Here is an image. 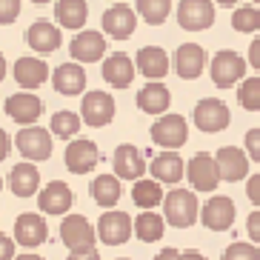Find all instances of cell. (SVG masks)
Listing matches in <instances>:
<instances>
[{
    "label": "cell",
    "instance_id": "obj_1",
    "mask_svg": "<svg viewBox=\"0 0 260 260\" xmlns=\"http://www.w3.org/2000/svg\"><path fill=\"white\" fill-rule=\"evenodd\" d=\"M163 214H166V223H172L175 229H189L200 214L194 191L191 189H172L163 198Z\"/></svg>",
    "mask_w": 260,
    "mask_h": 260
},
{
    "label": "cell",
    "instance_id": "obj_2",
    "mask_svg": "<svg viewBox=\"0 0 260 260\" xmlns=\"http://www.w3.org/2000/svg\"><path fill=\"white\" fill-rule=\"evenodd\" d=\"M246 66H249V63H246L237 52H232V49H223V52H217V54L212 57V63H209L212 83L220 86V89H229V86L240 83V80L246 77Z\"/></svg>",
    "mask_w": 260,
    "mask_h": 260
},
{
    "label": "cell",
    "instance_id": "obj_3",
    "mask_svg": "<svg viewBox=\"0 0 260 260\" xmlns=\"http://www.w3.org/2000/svg\"><path fill=\"white\" fill-rule=\"evenodd\" d=\"M152 140L157 146H163L166 152H175L189 140V123L183 115H160L152 123Z\"/></svg>",
    "mask_w": 260,
    "mask_h": 260
},
{
    "label": "cell",
    "instance_id": "obj_4",
    "mask_svg": "<svg viewBox=\"0 0 260 260\" xmlns=\"http://www.w3.org/2000/svg\"><path fill=\"white\" fill-rule=\"evenodd\" d=\"M94 232H98L100 243L123 246L132 235H135V220H132L126 212H120V209H109V212L100 214L98 229H94Z\"/></svg>",
    "mask_w": 260,
    "mask_h": 260
},
{
    "label": "cell",
    "instance_id": "obj_5",
    "mask_svg": "<svg viewBox=\"0 0 260 260\" xmlns=\"http://www.w3.org/2000/svg\"><path fill=\"white\" fill-rule=\"evenodd\" d=\"M15 146L29 163L49 160V154H52V132L40 129V126H23V129L17 132Z\"/></svg>",
    "mask_w": 260,
    "mask_h": 260
},
{
    "label": "cell",
    "instance_id": "obj_6",
    "mask_svg": "<svg viewBox=\"0 0 260 260\" xmlns=\"http://www.w3.org/2000/svg\"><path fill=\"white\" fill-rule=\"evenodd\" d=\"M191 120H194V126H198L200 132H206V135H217V132H223L232 123V115H229V106H226L223 100L203 98L198 106H194Z\"/></svg>",
    "mask_w": 260,
    "mask_h": 260
},
{
    "label": "cell",
    "instance_id": "obj_7",
    "mask_svg": "<svg viewBox=\"0 0 260 260\" xmlns=\"http://www.w3.org/2000/svg\"><path fill=\"white\" fill-rule=\"evenodd\" d=\"M80 120L89 123L92 129H100V126H109L115 120V98L109 92H86L83 103H80Z\"/></svg>",
    "mask_w": 260,
    "mask_h": 260
},
{
    "label": "cell",
    "instance_id": "obj_8",
    "mask_svg": "<svg viewBox=\"0 0 260 260\" xmlns=\"http://www.w3.org/2000/svg\"><path fill=\"white\" fill-rule=\"evenodd\" d=\"M94 237L98 232L92 229V223L83 214H66L60 223V240L63 246H69V252H86L94 249Z\"/></svg>",
    "mask_w": 260,
    "mask_h": 260
},
{
    "label": "cell",
    "instance_id": "obj_9",
    "mask_svg": "<svg viewBox=\"0 0 260 260\" xmlns=\"http://www.w3.org/2000/svg\"><path fill=\"white\" fill-rule=\"evenodd\" d=\"M186 177L194 191H214L220 183V172H217V163H214L212 154L198 152L186 163Z\"/></svg>",
    "mask_w": 260,
    "mask_h": 260
},
{
    "label": "cell",
    "instance_id": "obj_10",
    "mask_svg": "<svg viewBox=\"0 0 260 260\" xmlns=\"http://www.w3.org/2000/svg\"><path fill=\"white\" fill-rule=\"evenodd\" d=\"M177 23L186 31H203L214 23L212 0H180L177 6Z\"/></svg>",
    "mask_w": 260,
    "mask_h": 260
},
{
    "label": "cell",
    "instance_id": "obj_11",
    "mask_svg": "<svg viewBox=\"0 0 260 260\" xmlns=\"http://www.w3.org/2000/svg\"><path fill=\"white\" fill-rule=\"evenodd\" d=\"M3 109H6V115L15 123H20V126H35L40 120V115H43V100L31 92H17L12 98H6Z\"/></svg>",
    "mask_w": 260,
    "mask_h": 260
},
{
    "label": "cell",
    "instance_id": "obj_12",
    "mask_svg": "<svg viewBox=\"0 0 260 260\" xmlns=\"http://www.w3.org/2000/svg\"><path fill=\"white\" fill-rule=\"evenodd\" d=\"M100 160V152L94 140L89 138H77V140H69L66 146V169L72 175H89Z\"/></svg>",
    "mask_w": 260,
    "mask_h": 260
},
{
    "label": "cell",
    "instance_id": "obj_13",
    "mask_svg": "<svg viewBox=\"0 0 260 260\" xmlns=\"http://www.w3.org/2000/svg\"><path fill=\"white\" fill-rule=\"evenodd\" d=\"M69 52L77 63H98L100 57L106 54V38H103V31L83 29L72 38Z\"/></svg>",
    "mask_w": 260,
    "mask_h": 260
},
{
    "label": "cell",
    "instance_id": "obj_14",
    "mask_svg": "<svg viewBox=\"0 0 260 260\" xmlns=\"http://www.w3.org/2000/svg\"><path fill=\"white\" fill-rule=\"evenodd\" d=\"M138 26V17H135V9L126 6V3H115L103 12V35L115 40H126L132 38V31Z\"/></svg>",
    "mask_w": 260,
    "mask_h": 260
},
{
    "label": "cell",
    "instance_id": "obj_15",
    "mask_svg": "<svg viewBox=\"0 0 260 260\" xmlns=\"http://www.w3.org/2000/svg\"><path fill=\"white\" fill-rule=\"evenodd\" d=\"M217 172H220V180L226 183H237V180H243L249 175V154L243 149H237V146H223L217 149Z\"/></svg>",
    "mask_w": 260,
    "mask_h": 260
},
{
    "label": "cell",
    "instance_id": "obj_16",
    "mask_svg": "<svg viewBox=\"0 0 260 260\" xmlns=\"http://www.w3.org/2000/svg\"><path fill=\"white\" fill-rule=\"evenodd\" d=\"M235 203H232V198H223V194H217V198L206 200V206L200 209V220H203V226L212 232H226L232 229V223H235Z\"/></svg>",
    "mask_w": 260,
    "mask_h": 260
},
{
    "label": "cell",
    "instance_id": "obj_17",
    "mask_svg": "<svg viewBox=\"0 0 260 260\" xmlns=\"http://www.w3.org/2000/svg\"><path fill=\"white\" fill-rule=\"evenodd\" d=\"M46 237H49V229L40 214H31V212L17 214V220H15V243L17 246L35 249V246L46 243Z\"/></svg>",
    "mask_w": 260,
    "mask_h": 260
},
{
    "label": "cell",
    "instance_id": "obj_18",
    "mask_svg": "<svg viewBox=\"0 0 260 260\" xmlns=\"http://www.w3.org/2000/svg\"><path fill=\"white\" fill-rule=\"evenodd\" d=\"M112 166H115V175L120 180H140L146 175V160H143V152L138 146L132 143H123L115 149V157H112Z\"/></svg>",
    "mask_w": 260,
    "mask_h": 260
},
{
    "label": "cell",
    "instance_id": "obj_19",
    "mask_svg": "<svg viewBox=\"0 0 260 260\" xmlns=\"http://www.w3.org/2000/svg\"><path fill=\"white\" fill-rule=\"evenodd\" d=\"M72 200H75V194H72L69 183H63V180H52L38 191V206L43 214H66L72 209Z\"/></svg>",
    "mask_w": 260,
    "mask_h": 260
},
{
    "label": "cell",
    "instance_id": "obj_20",
    "mask_svg": "<svg viewBox=\"0 0 260 260\" xmlns=\"http://www.w3.org/2000/svg\"><path fill=\"white\" fill-rule=\"evenodd\" d=\"M12 75H15V83L23 92H35L38 86H43L49 80V66L40 57H17Z\"/></svg>",
    "mask_w": 260,
    "mask_h": 260
},
{
    "label": "cell",
    "instance_id": "obj_21",
    "mask_svg": "<svg viewBox=\"0 0 260 260\" xmlns=\"http://www.w3.org/2000/svg\"><path fill=\"white\" fill-rule=\"evenodd\" d=\"M203 69H206V52H203V46H198V43H183V46H177V52H175L177 77L194 80V77L203 75Z\"/></svg>",
    "mask_w": 260,
    "mask_h": 260
},
{
    "label": "cell",
    "instance_id": "obj_22",
    "mask_svg": "<svg viewBox=\"0 0 260 260\" xmlns=\"http://www.w3.org/2000/svg\"><path fill=\"white\" fill-rule=\"evenodd\" d=\"M26 43H29L35 52L40 54H52L60 49L63 43V35L60 29L54 23H49V20H38V23H31L29 29H26Z\"/></svg>",
    "mask_w": 260,
    "mask_h": 260
},
{
    "label": "cell",
    "instance_id": "obj_23",
    "mask_svg": "<svg viewBox=\"0 0 260 260\" xmlns=\"http://www.w3.org/2000/svg\"><path fill=\"white\" fill-rule=\"evenodd\" d=\"M103 80H106L109 86H115V89H126V86H132V80H135V63H132L129 54L123 52H115L109 54L106 63H103Z\"/></svg>",
    "mask_w": 260,
    "mask_h": 260
},
{
    "label": "cell",
    "instance_id": "obj_24",
    "mask_svg": "<svg viewBox=\"0 0 260 260\" xmlns=\"http://www.w3.org/2000/svg\"><path fill=\"white\" fill-rule=\"evenodd\" d=\"M52 86L66 98H77L86 89V72L80 63H63L52 75Z\"/></svg>",
    "mask_w": 260,
    "mask_h": 260
},
{
    "label": "cell",
    "instance_id": "obj_25",
    "mask_svg": "<svg viewBox=\"0 0 260 260\" xmlns=\"http://www.w3.org/2000/svg\"><path fill=\"white\" fill-rule=\"evenodd\" d=\"M135 69L149 80H163L169 72V54L160 46H143L135 57Z\"/></svg>",
    "mask_w": 260,
    "mask_h": 260
},
{
    "label": "cell",
    "instance_id": "obj_26",
    "mask_svg": "<svg viewBox=\"0 0 260 260\" xmlns=\"http://www.w3.org/2000/svg\"><path fill=\"white\" fill-rule=\"evenodd\" d=\"M9 189L15 191L17 198H31L40 191V172L35 163L23 160L17 163L12 172H9Z\"/></svg>",
    "mask_w": 260,
    "mask_h": 260
},
{
    "label": "cell",
    "instance_id": "obj_27",
    "mask_svg": "<svg viewBox=\"0 0 260 260\" xmlns=\"http://www.w3.org/2000/svg\"><path fill=\"white\" fill-rule=\"evenodd\" d=\"M149 172H152V180L175 186V183H180V180H183L186 166H183V157H180V154L163 152V154H157V157L149 163Z\"/></svg>",
    "mask_w": 260,
    "mask_h": 260
},
{
    "label": "cell",
    "instance_id": "obj_28",
    "mask_svg": "<svg viewBox=\"0 0 260 260\" xmlns=\"http://www.w3.org/2000/svg\"><path fill=\"white\" fill-rule=\"evenodd\" d=\"M169 106H172V92H169L163 83L152 80V83H146L143 89L138 92V109H143L146 115H166Z\"/></svg>",
    "mask_w": 260,
    "mask_h": 260
},
{
    "label": "cell",
    "instance_id": "obj_29",
    "mask_svg": "<svg viewBox=\"0 0 260 260\" xmlns=\"http://www.w3.org/2000/svg\"><path fill=\"white\" fill-rule=\"evenodd\" d=\"M89 191H92V200L98 203V206L115 209L117 200H120V194H123L120 177L117 175H98L92 180V186H89Z\"/></svg>",
    "mask_w": 260,
    "mask_h": 260
},
{
    "label": "cell",
    "instance_id": "obj_30",
    "mask_svg": "<svg viewBox=\"0 0 260 260\" xmlns=\"http://www.w3.org/2000/svg\"><path fill=\"white\" fill-rule=\"evenodd\" d=\"M54 17H57V23L63 29H83L86 20H89V6H86V0H57V6H54Z\"/></svg>",
    "mask_w": 260,
    "mask_h": 260
},
{
    "label": "cell",
    "instance_id": "obj_31",
    "mask_svg": "<svg viewBox=\"0 0 260 260\" xmlns=\"http://www.w3.org/2000/svg\"><path fill=\"white\" fill-rule=\"evenodd\" d=\"M163 189L157 180H152V177H140V180H135V186H132V200H135V206H140L143 212H152L154 206H160L163 203Z\"/></svg>",
    "mask_w": 260,
    "mask_h": 260
},
{
    "label": "cell",
    "instance_id": "obj_32",
    "mask_svg": "<svg viewBox=\"0 0 260 260\" xmlns=\"http://www.w3.org/2000/svg\"><path fill=\"white\" fill-rule=\"evenodd\" d=\"M163 232H166V220H163L160 214H154V212L138 214V220H135V235H138V240H143V243H157L163 237Z\"/></svg>",
    "mask_w": 260,
    "mask_h": 260
},
{
    "label": "cell",
    "instance_id": "obj_33",
    "mask_svg": "<svg viewBox=\"0 0 260 260\" xmlns=\"http://www.w3.org/2000/svg\"><path fill=\"white\" fill-rule=\"evenodd\" d=\"M80 126H83L80 115H77V112H69V109H63V112H54V115H52L49 132H54V135L63 138V140H72L77 132H80Z\"/></svg>",
    "mask_w": 260,
    "mask_h": 260
},
{
    "label": "cell",
    "instance_id": "obj_34",
    "mask_svg": "<svg viewBox=\"0 0 260 260\" xmlns=\"http://www.w3.org/2000/svg\"><path fill=\"white\" fill-rule=\"evenodd\" d=\"M135 9L149 26H160L172 12V0H138Z\"/></svg>",
    "mask_w": 260,
    "mask_h": 260
},
{
    "label": "cell",
    "instance_id": "obj_35",
    "mask_svg": "<svg viewBox=\"0 0 260 260\" xmlns=\"http://www.w3.org/2000/svg\"><path fill=\"white\" fill-rule=\"evenodd\" d=\"M237 103L246 112H260V77H243L237 86Z\"/></svg>",
    "mask_w": 260,
    "mask_h": 260
},
{
    "label": "cell",
    "instance_id": "obj_36",
    "mask_svg": "<svg viewBox=\"0 0 260 260\" xmlns=\"http://www.w3.org/2000/svg\"><path fill=\"white\" fill-rule=\"evenodd\" d=\"M232 29L243 31V35L260 31V9L257 6H237L235 15H232Z\"/></svg>",
    "mask_w": 260,
    "mask_h": 260
},
{
    "label": "cell",
    "instance_id": "obj_37",
    "mask_svg": "<svg viewBox=\"0 0 260 260\" xmlns=\"http://www.w3.org/2000/svg\"><path fill=\"white\" fill-rule=\"evenodd\" d=\"M220 260H260V249L252 243H232Z\"/></svg>",
    "mask_w": 260,
    "mask_h": 260
},
{
    "label": "cell",
    "instance_id": "obj_38",
    "mask_svg": "<svg viewBox=\"0 0 260 260\" xmlns=\"http://www.w3.org/2000/svg\"><path fill=\"white\" fill-rule=\"evenodd\" d=\"M20 17V0H0V23L9 26Z\"/></svg>",
    "mask_w": 260,
    "mask_h": 260
},
{
    "label": "cell",
    "instance_id": "obj_39",
    "mask_svg": "<svg viewBox=\"0 0 260 260\" xmlns=\"http://www.w3.org/2000/svg\"><path fill=\"white\" fill-rule=\"evenodd\" d=\"M246 154H249L254 163H260V129L246 132Z\"/></svg>",
    "mask_w": 260,
    "mask_h": 260
},
{
    "label": "cell",
    "instance_id": "obj_40",
    "mask_svg": "<svg viewBox=\"0 0 260 260\" xmlns=\"http://www.w3.org/2000/svg\"><path fill=\"white\" fill-rule=\"evenodd\" d=\"M246 232H249V237H252L254 243H260V209L246 217Z\"/></svg>",
    "mask_w": 260,
    "mask_h": 260
},
{
    "label": "cell",
    "instance_id": "obj_41",
    "mask_svg": "<svg viewBox=\"0 0 260 260\" xmlns=\"http://www.w3.org/2000/svg\"><path fill=\"white\" fill-rule=\"evenodd\" d=\"M15 237L0 235V260H15Z\"/></svg>",
    "mask_w": 260,
    "mask_h": 260
},
{
    "label": "cell",
    "instance_id": "obj_42",
    "mask_svg": "<svg viewBox=\"0 0 260 260\" xmlns=\"http://www.w3.org/2000/svg\"><path fill=\"white\" fill-rule=\"evenodd\" d=\"M246 194H249V200L260 209V175L249 177V183H246Z\"/></svg>",
    "mask_w": 260,
    "mask_h": 260
},
{
    "label": "cell",
    "instance_id": "obj_43",
    "mask_svg": "<svg viewBox=\"0 0 260 260\" xmlns=\"http://www.w3.org/2000/svg\"><path fill=\"white\" fill-rule=\"evenodd\" d=\"M249 63H252V69L260 72V35L252 40V46H249Z\"/></svg>",
    "mask_w": 260,
    "mask_h": 260
},
{
    "label": "cell",
    "instance_id": "obj_44",
    "mask_svg": "<svg viewBox=\"0 0 260 260\" xmlns=\"http://www.w3.org/2000/svg\"><path fill=\"white\" fill-rule=\"evenodd\" d=\"M66 260H100V252H98V246H94V249H86V252H69Z\"/></svg>",
    "mask_w": 260,
    "mask_h": 260
},
{
    "label": "cell",
    "instance_id": "obj_45",
    "mask_svg": "<svg viewBox=\"0 0 260 260\" xmlns=\"http://www.w3.org/2000/svg\"><path fill=\"white\" fill-rule=\"evenodd\" d=\"M9 149H12V140H9V135L3 129H0V163L9 157Z\"/></svg>",
    "mask_w": 260,
    "mask_h": 260
},
{
    "label": "cell",
    "instance_id": "obj_46",
    "mask_svg": "<svg viewBox=\"0 0 260 260\" xmlns=\"http://www.w3.org/2000/svg\"><path fill=\"white\" fill-rule=\"evenodd\" d=\"M154 260H180V249H163V252H157L154 254Z\"/></svg>",
    "mask_w": 260,
    "mask_h": 260
},
{
    "label": "cell",
    "instance_id": "obj_47",
    "mask_svg": "<svg viewBox=\"0 0 260 260\" xmlns=\"http://www.w3.org/2000/svg\"><path fill=\"white\" fill-rule=\"evenodd\" d=\"M180 260H206L200 252H194V249H189V252H180Z\"/></svg>",
    "mask_w": 260,
    "mask_h": 260
},
{
    "label": "cell",
    "instance_id": "obj_48",
    "mask_svg": "<svg viewBox=\"0 0 260 260\" xmlns=\"http://www.w3.org/2000/svg\"><path fill=\"white\" fill-rule=\"evenodd\" d=\"M15 260H46V257H40L35 252H26V254H15Z\"/></svg>",
    "mask_w": 260,
    "mask_h": 260
},
{
    "label": "cell",
    "instance_id": "obj_49",
    "mask_svg": "<svg viewBox=\"0 0 260 260\" xmlns=\"http://www.w3.org/2000/svg\"><path fill=\"white\" fill-rule=\"evenodd\" d=\"M3 77H6V57L0 52V83H3Z\"/></svg>",
    "mask_w": 260,
    "mask_h": 260
},
{
    "label": "cell",
    "instance_id": "obj_50",
    "mask_svg": "<svg viewBox=\"0 0 260 260\" xmlns=\"http://www.w3.org/2000/svg\"><path fill=\"white\" fill-rule=\"evenodd\" d=\"M214 3H220V6H237L240 0H214Z\"/></svg>",
    "mask_w": 260,
    "mask_h": 260
},
{
    "label": "cell",
    "instance_id": "obj_51",
    "mask_svg": "<svg viewBox=\"0 0 260 260\" xmlns=\"http://www.w3.org/2000/svg\"><path fill=\"white\" fill-rule=\"evenodd\" d=\"M29 3H38V6H43V3H52V0H29Z\"/></svg>",
    "mask_w": 260,
    "mask_h": 260
},
{
    "label": "cell",
    "instance_id": "obj_52",
    "mask_svg": "<svg viewBox=\"0 0 260 260\" xmlns=\"http://www.w3.org/2000/svg\"><path fill=\"white\" fill-rule=\"evenodd\" d=\"M0 189H3V177H0Z\"/></svg>",
    "mask_w": 260,
    "mask_h": 260
},
{
    "label": "cell",
    "instance_id": "obj_53",
    "mask_svg": "<svg viewBox=\"0 0 260 260\" xmlns=\"http://www.w3.org/2000/svg\"><path fill=\"white\" fill-rule=\"evenodd\" d=\"M117 260H129V257H117Z\"/></svg>",
    "mask_w": 260,
    "mask_h": 260
},
{
    "label": "cell",
    "instance_id": "obj_54",
    "mask_svg": "<svg viewBox=\"0 0 260 260\" xmlns=\"http://www.w3.org/2000/svg\"><path fill=\"white\" fill-rule=\"evenodd\" d=\"M254 3H257V6H260V0H254Z\"/></svg>",
    "mask_w": 260,
    "mask_h": 260
}]
</instances>
